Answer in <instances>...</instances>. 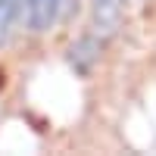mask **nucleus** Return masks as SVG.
Returning a JSON list of instances; mask_svg holds the SVG:
<instances>
[{
    "label": "nucleus",
    "instance_id": "nucleus-3",
    "mask_svg": "<svg viewBox=\"0 0 156 156\" xmlns=\"http://www.w3.org/2000/svg\"><path fill=\"white\" fill-rule=\"evenodd\" d=\"M97 56H100V41H97V37H81L78 44L69 47V62L78 72H87L97 62Z\"/></svg>",
    "mask_w": 156,
    "mask_h": 156
},
{
    "label": "nucleus",
    "instance_id": "nucleus-4",
    "mask_svg": "<svg viewBox=\"0 0 156 156\" xmlns=\"http://www.w3.org/2000/svg\"><path fill=\"white\" fill-rule=\"evenodd\" d=\"M16 12H19V0H0V44L9 37V28L16 22Z\"/></svg>",
    "mask_w": 156,
    "mask_h": 156
},
{
    "label": "nucleus",
    "instance_id": "nucleus-1",
    "mask_svg": "<svg viewBox=\"0 0 156 156\" xmlns=\"http://www.w3.org/2000/svg\"><path fill=\"white\" fill-rule=\"evenodd\" d=\"M66 0H19V9L25 16V25L31 31H47L59 19V9Z\"/></svg>",
    "mask_w": 156,
    "mask_h": 156
},
{
    "label": "nucleus",
    "instance_id": "nucleus-2",
    "mask_svg": "<svg viewBox=\"0 0 156 156\" xmlns=\"http://www.w3.org/2000/svg\"><path fill=\"white\" fill-rule=\"evenodd\" d=\"M122 3L125 0H90V9H94V28L103 34H112L119 28L122 19Z\"/></svg>",
    "mask_w": 156,
    "mask_h": 156
}]
</instances>
